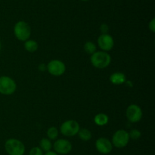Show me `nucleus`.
<instances>
[{
    "label": "nucleus",
    "instance_id": "obj_1",
    "mask_svg": "<svg viewBox=\"0 0 155 155\" xmlns=\"http://www.w3.org/2000/svg\"><path fill=\"white\" fill-rule=\"evenodd\" d=\"M91 63L98 68H104L108 66L111 61L110 56L104 51L95 52L91 56Z\"/></svg>",
    "mask_w": 155,
    "mask_h": 155
},
{
    "label": "nucleus",
    "instance_id": "obj_2",
    "mask_svg": "<svg viewBox=\"0 0 155 155\" xmlns=\"http://www.w3.org/2000/svg\"><path fill=\"white\" fill-rule=\"evenodd\" d=\"M5 149L8 155H24L25 147L22 141L15 138H9L5 143Z\"/></svg>",
    "mask_w": 155,
    "mask_h": 155
},
{
    "label": "nucleus",
    "instance_id": "obj_3",
    "mask_svg": "<svg viewBox=\"0 0 155 155\" xmlns=\"http://www.w3.org/2000/svg\"><path fill=\"white\" fill-rule=\"evenodd\" d=\"M14 33L18 40L24 41L29 40L31 34V29L30 25L26 21H19L14 27Z\"/></svg>",
    "mask_w": 155,
    "mask_h": 155
},
{
    "label": "nucleus",
    "instance_id": "obj_4",
    "mask_svg": "<svg viewBox=\"0 0 155 155\" xmlns=\"http://www.w3.org/2000/svg\"><path fill=\"white\" fill-rule=\"evenodd\" d=\"M16 88V83L12 78L5 75L0 77V94L11 95L15 92Z\"/></svg>",
    "mask_w": 155,
    "mask_h": 155
},
{
    "label": "nucleus",
    "instance_id": "obj_5",
    "mask_svg": "<svg viewBox=\"0 0 155 155\" xmlns=\"http://www.w3.org/2000/svg\"><path fill=\"white\" fill-rule=\"evenodd\" d=\"M80 130V125L75 120H67L64 122L60 127V131L66 137H72L77 135Z\"/></svg>",
    "mask_w": 155,
    "mask_h": 155
},
{
    "label": "nucleus",
    "instance_id": "obj_6",
    "mask_svg": "<svg viewBox=\"0 0 155 155\" xmlns=\"http://www.w3.org/2000/svg\"><path fill=\"white\" fill-rule=\"evenodd\" d=\"M130 139L128 132L124 129H120L114 134L111 143L117 148H123L128 144Z\"/></svg>",
    "mask_w": 155,
    "mask_h": 155
},
{
    "label": "nucleus",
    "instance_id": "obj_7",
    "mask_svg": "<svg viewBox=\"0 0 155 155\" xmlns=\"http://www.w3.org/2000/svg\"><path fill=\"white\" fill-rule=\"evenodd\" d=\"M46 69L51 75L61 76L65 72L66 66H65V64L61 61L53 59L50 61L46 65Z\"/></svg>",
    "mask_w": 155,
    "mask_h": 155
},
{
    "label": "nucleus",
    "instance_id": "obj_8",
    "mask_svg": "<svg viewBox=\"0 0 155 155\" xmlns=\"http://www.w3.org/2000/svg\"><path fill=\"white\" fill-rule=\"evenodd\" d=\"M126 115L130 122H138L142 118V110L138 105L131 104L127 107Z\"/></svg>",
    "mask_w": 155,
    "mask_h": 155
},
{
    "label": "nucleus",
    "instance_id": "obj_9",
    "mask_svg": "<svg viewBox=\"0 0 155 155\" xmlns=\"http://www.w3.org/2000/svg\"><path fill=\"white\" fill-rule=\"evenodd\" d=\"M54 152L59 154H68L72 150V144L68 140L58 139L53 144Z\"/></svg>",
    "mask_w": 155,
    "mask_h": 155
},
{
    "label": "nucleus",
    "instance_id": "obj_10",
    "mask_svg": "<svg viewBox=\"0 0 155 155\" xmlns=\"http://www.w3.org/2000/svg\"><path fill=\"white\" fill-rule=\"evenodd\" d=\"M95 147L99 153L102 154H107L110 153L113 149V144L111 141L106 138H99L96 140Z\"/></svg>",
    "mask_w": 155,
    "mask_h": 155
},
{
    "label": "nucleus",
    "instance_id": "obj_11",
    "mask_svg": "<svg viewBox=\"0 0 155 155\" xmlns=\"http://www.w3.org/2000/svg\"><path fill=\"white\" fill-rule=\"evenodd\" d=\"M98 46L104 51H109L112 50L114 45V41L113 37L107 33L101 34L98 38Z\"/></svg>",
    "mask_w": 155,
    "mask_h": 155
},
{
    "label": "nucleus",
    "instance_id": "obj_12",
    "mask_svg": "<svg viewBox=\"0 0 155 155\" xmlns=\"http://www.w3.org/2000/svg\"><path fill=\"white\" fill-rule=\"evenodd\" d=\"M110 81L114 84H122L126 82V75L122 72H115L110 76Z\"/></svg>",
    "mask_w": 155,
    "mask_h": 155
},
{
    "label": "nucleus",
    "instance_id": "obj_13",
    "mask_svg": "<svg viewBox=\"0 0 155 155\" xmlns=\"http://www.w3.org/2000/svg\"><path fill=\"white\" fill-rule=\"evenodd\" d=\"M108 116L104 113H98L94 118V122L97 126H105L108 122Z\"/></svg>",
    "mask_w": 155,
    "mask_h": 155
},
{
    "label": "nucleus",
    "instance_id": "obj_14",
    "mask_svg": "<svg viewBox=\"0 0 155 155\" xmlns=\"http://www.w3.org/2000/svg\"><path fill=\"white\" fill-rule=\"evenodd\" d=\"M38 43L36 41L33 40H27L24 43V48L27 51L30 52V53H34L38 49Z\"/></svg>",
    "mask_w": 155,
    "mask_h": 155
},
{
    "label": "nucleus",
    "instance_id": "obj_15",
    "mask_svg": "<svg viewBox=\"0 0 155 155\" xmlns=\"http://www.w3.org/2000/svg\"><path fill=\"white\" fill-rule=\"evenodd\" d=\"M39 146H40V148L42 149V150L47 152L51 150V147H52V144H51L50 139L48 138H42L40 141H39Z\"/></svg>",
    "mask_w": 155,
    "mask_h": 155
},
{
    "label": "nucleus",
    "instance_id": "obj_16",
    "mask_svg": "<svg viewBox=\"0 0 155 155\" xmlns=\"http://www.w3.org/2000/svg\"><path fill=\"white\" fill-rule=\"evenodd\" d=\"M77 134H78L80 139L83 140V141H89V140L92 138V133H91V132L89 130V129H80Z\"/></svg>",
    "mask_w": 155,
    "mask_h": 155
},
{
    "label": "nucleus",
    "instance_id": "obj_17",
    "mask_svg": "<svg viewBox=\"0 0 155 155\" xmlns=\"http://www.w3.org/2000/svg\"><path fill=\"white\" fill-rule=\"evenodd\" d=\"M84 50L87 54L92 55L96 52V46L92 41H87L84 44Z\"/></svg>",
    "mask_w": 155,
    "mask_h": 155
},
{
    "label": "nucleus",
    "instance_id": "obj_18",
    "mask_svg": "<svg viewBox=\"0 0 155 155\" xmlns=\"http://www.w3.org/2000/svg\"><path fill=\"white\" fill-rule=\"evenodd\" d=\"M47 136L50 140H55L58 136V130L56 127H50L47 131Z\"/></svg>",
    "mask_w": 155,
    "mask_h": 155
},
{
    "label": "nucleus",
    "instance_id": "obj_19",
    "mask_svg": "<svg viewBox=\"0 0 155 155\" xmlns=\"http://www.w3.org/2000/svg\"><path fill=\"white\" fill-rule=\"evenodd\" d=\"M129 133V136H130V138L133 140H138L140 138L141 135H142V133L138 129H132Z\"/></svg>",
    "mask_w": 155,
    "mask_h": 155
},
{
    "label": "nucleus",
    "instance_id": "obj_20",
    "mask_svg": "<svg viewBox=\"0 0 155 155\" xmlns=\"http://www.w3.org/2000/svg\"><path fill=\"white\" fill-rule=\"evenodd\" d=\"M29 155H43L42 149L39 147H34L30 150Z\"/></svg>",
    "mask_w": 155,
    "mask_h": 155
},
{
    "label": "nucleus",
    "instance_id": "obj_21",
    "mask_svg": "<svg viewBox=\"0 0 155 155\" xmlns=\"http://www.w3.org/2000/svg\"><path fill=\"white\" fill-rule=\"evenodd\" d=\"M100 30H101V32L102 33V34L107 33V32H108L109 30L108 26H107L106 24H102L101 25V27H100Z\"/></svg>",
    "mask_w": 155,
    "mask_h": 155
},
{
    "label": "nucleus",
    "instance_id": "obj_22",
    "mask_svg": "<svg viewBox=\"0 0 155 155\" xmlns=\"http://www.w3.org/2000/svg\"><path fill=\"white\" fill-rule=\"evenodd\" d=\"M148 27H149V29L151 31H152L153 33H154L155 32V19L154 18L151 19V21H150L149 24H148Z\"/></svg>",
    "mask_w": 155,
    "mask_h": 155
},
{
    "label": "nucleus",
    "instance_id": "obj_23",
    "mask_svg": "<svg viewBox=\"0 0 155 155\" xmlns=\"http://www.w3.org/2000/svg\"><path fill=\"white\" fill-rule=\"evenodd\" d=\"M38 68L40 71H45L46 70V65H45L44 63L39 64V66H38Z\"/></svg>",
    "mask_w": 155,
    "mask_h": 155
},
{
    "label": "nucleus",
    "instance_id": "obj_24",
    "mask_svg": "<svg viewBox=\"0 0 155 155\" xmlns=\"http://www.w3.org/2000/svg\"><path fill=\"white\" fill-rule=\"evenodd\" d=\"M45 155H58V153H57L54 151H51V150H49V151H47L46 153H45Z\"/></svg>",
    "mask_w": 155,
    "mask_h": 155
},
{
    "label": "nucleus",
    "instance_id": "obj_25",
    "mask_svg": "<svg viewBox=\"0 0 155 155\" xmlns=\"http://www.w3.org/2000/svg\"><path fill=\"white\" fill-rule=\"evenodd\" d=\"M2 50V44H1V42H0V51H1Z\"/></svg>",
    "mask_w": 155,
    "mask_h": 155
},
{
    "label": "nucleus",
    "instance_id": "obj_26",
    "mask_svg": "<svg viewBox=\"0 0 155 155\" xmlns=\"http://www.w3.org/2000/svg\"><path fill=\"white\" fill-rule=\"evenodd\" d=\"M81 1H83V2H88V1H89V0H81Z\"/></svg>",
    "mask_w": 155,
    "mask_h": 155
}]
</instances>
